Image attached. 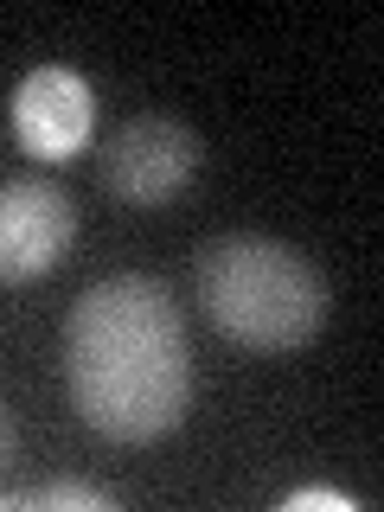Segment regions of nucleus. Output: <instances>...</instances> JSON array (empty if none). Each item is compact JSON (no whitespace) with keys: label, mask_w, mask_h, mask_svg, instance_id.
I'll list each match as a JSON object with an SVG mask.
<instances>
[{"label":"nucleus","mask_w":384,"mask_h":512,"mask_svg":"<svg viewBox=\"0 0 384 512\" xmlns=\"http://www.w3.org/2000/svg\"><path fill=\"white\" fill-rule=\"evenodd\" d=\"M282 512H359V500L340 487H295L282 493Z\"/></svg>","instance_id":"7"},{"label":"nucleus","mask_w":384,"mask_h":512,"mask_svg":"<svg viewBox=\"0 0 384 512\" xmlns=\"http://www.w3.org/2000/svg\"><path fill=\"white\" fill-rule=\"evenodd\" d=\"M199 308L244 352H301L327 327L333 288L308 250L263 231H224L199 250Z\"/></svg>","instance_id":"2"},{"label":"nucleus","mask_w":384,"mask_h":512,"mask_svg":"<svg viewBox=\"0 0 384 512\" xmlns=\"http://www.w3.org/2000/svg\"><path fill=\"white\" fill-rule=\"evenodd\" d=\"M199 167H205L199 128L148 109V116H128L116 135L103 141L96 180H103V192L116 205H128V212H167V205L199 180Z\"/></svg>","instance_id":"3"},{"label":"nucleus","mask_w":384,"mask_h":512,"mask_svg":"<svg viewBox=\"0 0 384 512\" xmlns=\"http://www.w3.org/2000/svg\"><path fill=\"white\" fill-rule=\"evenodd\" d=\"M109 506H116V493L77 474H58L32 493H0V512H109Z\"/></svg>","instance_id":"6"},{"label":"nucleus","mask_w":384,"mask_h":512,"mask_svg":"<svg viewBox=\"0 0 384 512\" xmlns=\"http://www.w3.org/2000/svg\"><path fill=\"white\" fill-rule=\"evenodd\" d=\"M13 461H20V423H13V410L0 404V474H7Z\"/></svg>","instance_id":"8"},{"label":"nucleus","mask_w":384,"mask_h":512,"mask_svg":"<svg viewBox=\"0 0 384 512\" xmlns=\"http://www.w3.org/2000/svg\"><path fill=\"white\" fill-rule=\"evenodd\" d=\"M7 128H13V141H20V154L39 160V167L77 160L96 135V96L84 84V71H71V64H39V71H26L20 90H13V103H7Z\"/></svg>","instance_id":"5"},{"label":"nucleus","mask_w":384,"mask_h":512,"mask_svg":"<svg viewBox=\"0 0 384 512\" xmlns=\"http://www.w3.org/2000/svg\"><path fill=\"white\" fill-rule=\"evenodd\" d=\"M77 244V199L45 173L0 180V288L39 282Z\"/></svg>","instance_id":"4"},{"label":"nucleus","mask_w":384,"mask_h":512,"mask_svg":"<svg viewBox=\"0 0 384 512\" xmlns=\"http://www.w3.org/2000/svg\"><path fill=\"white\" fill-rule=\"evenodd\" d=\"M64 391L103 442H160L192 410L186 314L154 276H103L64 314Z\"/></svg>","instance_id":"1"}]
</instances>
